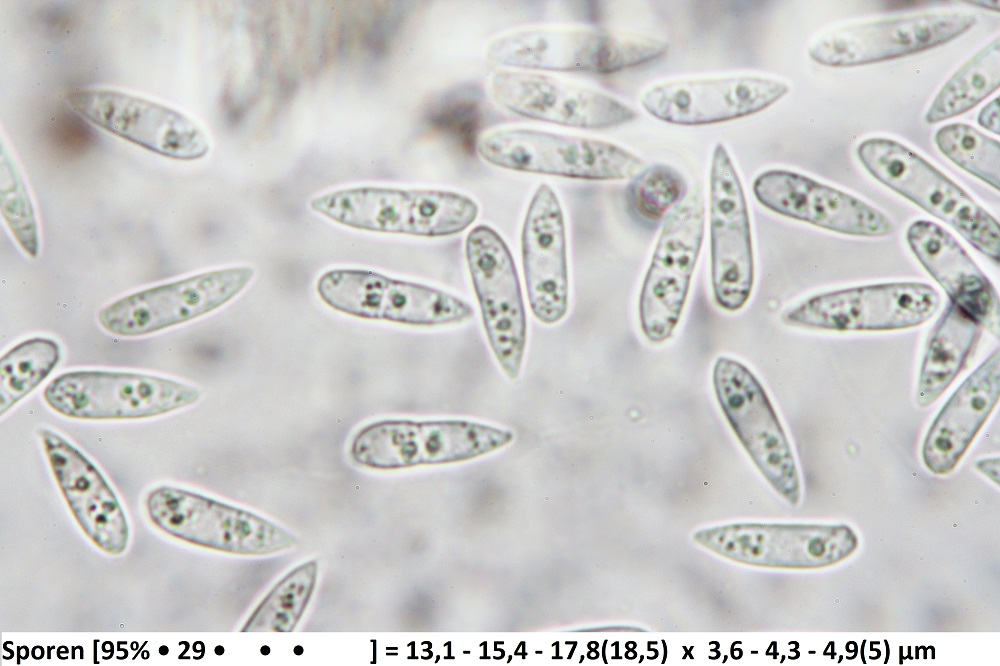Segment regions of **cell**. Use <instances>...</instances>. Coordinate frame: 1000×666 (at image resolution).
<instances>
[{
    "label": "cell",
    "mask_w": 1000,
    "mask_h": 666,
    "mask_svg": "<svg viewBox=\"0 0 1000 666\" xmlns=\"http://www.w3.org/2000/svg\"><path fill=\"white\" fill-rule=\"evenodd\" d=\"M940 296L918 282L871 284L812 296L785 310L784 324L829 331H888L918 326L938 310Z\"/></svg>",
    "instance_id": "11"
},
{
    "label": "cell",
    "mask_w": 1000,
    "mask_h": 666,
    "mask_svg": "<svg viewBox=\"0 0 1000 666\" xmlns=\"http://www.w3.org/2000/svg\"><path fill=\"white\" fill-rule=\"evenodd\" d=\"M521 252L531 311L544 324L559 322L568 310L566 228L558 196L548 184L539 185L530 200Z\"/></svg>",
    "instance_id": "21"
},
{
    "label": "cell",
    "mask_w": 1000,
    "mask_h": 666,
    "mask_svg": "<svg viewBox=\"0 0 1000 666\" xmlns=\"http://www.w3.org/2000/svg\"><path fill=\"white\" fill-rule=\"evenodd\" d=\"M317 562L299 565L282 578L253 611L242 631L290 632L301 619L314 591Z\"/></svg>",
    "instance_id": "28"
},
{
    "label": "cell",
    "mask_w": 1000,
    "mask_h": 666,
    "mask_svg": "<svg viewBox=\"0 0 1000 666\" xmlns=\"http://www.w3.org/2000/svg\"><path fill=\"white\" fill-rule=\"evenodd\" d=\"M481 158L496 167L589 181L632 179L645 162L612 142L535 128L506 127L482 134Z\"/></svg>",
    "instance_id": "4"
},
{
    "label": "cell",
    "mask_w": 1000,
    "mask_h": 666,
    "mask_svg": "<svg viewBox=\"0 0 1000 666\" xmlns=\"http://www.w3.org/2000/svg\"><path fill=\"white\" fill-rule=\"evenodd\" d=\"M982 326L949 301L938 319L921 364L916 403L935 402L964 368L981 336Z\"/></svg>",
    "instance_id": "25"
},
{
    "label": "cell",
    "mask_w": 1000,
    "mask_h": 666,
    "mask_svg": "<svg viewBox=\"0 0 1000 666\" xmlns=\"http://www.w3.org/2000/svg\"><path fill=\"white\" fill-rule=\"evenodd\" d=\"M788 91L782 81L752 75L680 79L650 87L641 104L668 123L705 125L757 113Z\"/></svg>",
    "instance_id": "19"
},
{
    "label": "cell",
    "mask_w": 1000,
    "mask_h": 666,
    "mask_svg": "<svg viewBox=\"0 0 1000 666\" xmlns=\"http://www.w3.org/2000/svg\"><path fill=\"white\" fill-rule=\"evenodd\" d=\"M253 275L251 267L234 266L161 284L103 307L98 322L121 337L158 332L220 308L244 290Z\"/></svg>",
    "instance_id": "13"
},
{
    "label": "cell",
    "mask_w": 1000,
    "mask_h": 666,
    "mask_svg": "<svg viewBox=\"0 0 1000 666\" xmlns=\"http://www.w3.org/2000/svg\"><path fill=\"white\" fill-rule=\"evenodd\" d=\"M999 97L988 103L979 113L978 123L985 129L999 134L1000 125Z\"/></svg>",
    "instance_id": "32"
},
{
    "label": "cell",
    "mask_w": 1000,
    "mask_h": 666,
    "mask_svg": "<svg viewBox=\"0 0 1000 666\" xmlns=\"http://www.w3.org/2000/svg\"><path fill=\"white\" fill-rule=\"evenodd\" d=\"M687 188L684 176L674 167L646 166L626 187L627 210L639 225L653 230L686 196Z\"/></svg>",
    "instance_id": "29"
},
{
    "label": "cell",
    "mask_w": 1000,
    "mask_h": 666,
    "mask_svg": "<svg viewBox=\"0 0 1000 666\" xmlns=\"http://www.w3.org/2000/svg\"><path fill=\"white\" fill-rule=\"evenodd\" d=\"M743 186L722 143L712 154L709 188L710 271L713 298L725 311L744 307L754 285L752 234Z\"/></svg>",
    "instance_id": "14"
},
{
    "label": "cell",
    "mask_w": 1000,
    "mask_h": 666,
    "mask_svg": "<svg viewBox=\"0 0 1000 666\" xmlns=\"http://www.w3.org/2000/svg\"><path fill=\"white\" fill-rule=\"evenodd\" d=\"M310 208L350 228L429 238L463 232L479 212L475 200L459 192L387 186L328 192L314 197Z\"/></svg>",
    "instance_id": "1"
},
{
    "label": "cell",
    "mask_w": 1000,
    "mask_h": 666,
    "mask_svg": "<svg viewBox=\"0 0 1000 666\" xmlns=\"http://www.w3.org/2000/svg\"><path fill=\"white\" fill-rule=\"evenodd\" d=\"M1000 395L997 348L956 389L925 436L922 458L934 474L950 473L995 408Z\"/></svg>",
    "instance_id": "24"
},
{
    "label": "cell",
    "mask_w": 1000,
    "mask_h": 666,
    "mask_svg": "<svg viewBox=\"0 0 1000 666\" xmlns=\"http://www.w3.org/2000/svg\"><path fill=\"white\" fill-rule=\"evenodd\" d=\"M316 289L332 309L362 319L434 327L460 324L474 316L473 307L451 293L368 269L327 270Z\"/></svg>",
    "instance_id": "7"
},
{
    "label": "cell",
    "mask_w": 1000,
    "mask_h": 666,
    "mask_svg": "<svg viewBox=\"0 0 1000 666\" xmlns=\"http://www.w3.org/2000/svg\"><path fill=\"white\" fill-rule=\"evenodd\" d=\"M59 487L85 533L103 550L118 554L127 543L128 526L116 495L99 470L59 434L40 432Z\"/></svg>",
    "instance_id": "22"
},
{
    "label": "cell",
    "mask_w": 1000,
    "mask_h": 666,
    "mask_svg": "<svg viewBox=\"0 0 1000 666\" xmlns=\"http://www.w3.org/2000/svg\"><path fill=\"white\" fill-rule=\"evenodd\" d=\"M59 344L36 337L25 340L1 357L0 412L5 414L38 387L60 360Z\"/></svg>",
    "instance_id": "27"
},
{
    "label": "cell",
    "mask_w": 1000,
    "mask_h": 666,
    "mask_svg": "<svg viewBox=\"0 0 1000 666\" xmlns=\"http://www.w3.org/2000/svg\"><path fill=\"white\" fill-rule=\"evenodd\" d=\"M513 440L510 430L460 419H386L354 436L352 459L371 469L461 462L493 452Z\"/></svg>",
    "instance_id": "5"
},
{
    "label": "cell",
    "mask_w": 1000,
    "mask_h": 666,
    "mask_svg": "<svg viewBox=\"0 0 1000 666\" xmlns=\"http://www.w3.org/2000/svg\"><path fill=\"white\" fill-rule=\"evenodd\" d=\"M976 22L972 13L945 11L850 25L818 39L809 48V56L831 67L887 61L943 45Z\"/></svg>",
    "instance_id": "17"
},
{
    "label": "cell",
    "mask_w": 1000,
    "mask_h": 666,
    "mask_svg": "<svg viewBox=\"0 0 1000 666\" xmlns=\"http://www.w3.org/2000/svg\"><path fill=\"white\" fill-rule=\"evenodd\" d=\"M147 509L163 531L210 549L265 555L296 543L293 535L259 515L183 489L153 490Z\"/></svg>",
    "instance_id": "10"
},
{
    "label": "cell",
    "mask_w": 1000,
    "mask_h": 666,
    "mask_svg": "<svg viewBox=\"0 0 1000 666\" xmlns=\"http://www.w3.org/2000/svg\"><path fill=\"white\" fill-rule=\"evenodd\" d=\"M712 383L723 416L756 467L777 493L797 505L800 480L793 452L759 379L742 362L720 356Z\"/></svg>",
    "instance_id": "8"
},
{
    "label": "cell",
    "mask_w": 1000,
    "mask_h": 666,
    "mask_svg": "<svg viewBox=\"0 0 1000 666\" xmlns=\"http://www.w3.org/2000/svg\"><path fill=\"white\" fill-rule=\"evenodd\" d=\"M1 213L20 247L31 257L39 252L38 227L33 204L21 174L2 149Z\"/></svg>",
    "instance_id": "31"
},
{
    "label": "cell",
    "mask_w": 1000,
    "mask_h": 666,
    "mask_svg": "<svg viewBox=\"0 0 1000 666\" xmlns=\"http://www.w3.org/2000/svg\"><path fill=\"white\" fill-rule=\"evenodd\" d=\"M67 99L91 123L161 156L189 161L204 157L210 149L197 122L150 99L107 88L73 90Z\"/></svg>",
    "instance_id": "15"
},
{
    "label": "cell",
    "mask_w": 1000,
    "mask_h": 666,
    "mask_svg": "<svg viewBox=\"0 0 1000 666\" xmlns=\"http://www.w3.org/2000/svg\"><path fill=\"white\" fill-rule=\"evenodd\" d=\"M493 99L525 118L578 129H605L638 113L596 89L526 70H500L490 80Z\"/></svg>",
    "instance_id": "18"
},
{
    "label": "cell",
    "mask_w": 1000,
    "mask_h": 666,
    "mask_svg": "<svg viewBox=\"0 0 1000 666\" xmlns=\"http://www.w3.org/2000/svg\"><path fill=\"white\" fill-rule=\"evenodd\" d=\"M705 546L759 566L813 569L834 565L858 547L847 525L734 524L699 532Z\"/></svg>",
    "instance_id": "16"
},
{
    "label": "cell",
    "mask_w": 1000,
    "mask_h": 666,
    "mask_svg": "<svg viewBox=\"0 0 1000 666\" xmlns=\"http://www.w3.org/2000/svg\"><path fill=\"white\" fill-rule=\"evenodd\" d=\"M200 395L198 388L168 378L98 370L61 374L43 393L54 411L81 420L154 417L194 404Z\"/></svg>",
    "instance_id": "9"
},
{
    "label": "cell",
    "mask_w": 1000,
    "mask_h": 666,
    "mask_svg": "<svg viewBox=\"0 0 1000 666\" xmlns=\"http://www.w3.org/2000/svg\"><path fill=\"white\" fill-rule=\"evenodd\" d=\"M857 155L874 178L949 224L975 249L999 262L997 220L924 158L895 140L878 137L862 141Z\"/></svg>",
    "instance_id": "3"
},
{
    "label": "cell",
    "mask_w": 1000,
    "mask_h": 666,
    "mask_svg": "<svg viewBox=\"0 0 1000 666\" xmlns=\"http://www.w3.org/2000/svg\"><path fill=\"white\" fill-rule=\"evenodd\" d=\"M940 151L953 163L999 190V142L974 127L952 123L941 127L935 135Z\"/></svg>",
    "instance_id": "30"
},
{
    "label": "cell",
    "mask_w": 1000,
    "mask_h": 666,
    "mask_svg": "<svg viewBox=\"0 0 1000 666\" xmlns=\"http://www.w3.org/2000/svg\"><path fill=\"white\" fill-rule=\"evenodd\" d=\"M999 83L1000 53L997 37L948 79L929 107L925 115L926 122L938 123L972 109L996 91Z\"/></svg>",
    "instance_id": "26"
},
{
    "label": "cell",
    "mask_w": 1000,
    "mask_h": 666,
    "mask_svg": "<svg viewBox=\"0 0 1000 666\" xmlns=\"http://www.w3.org/2000/svg\"><path fill=\"white\" fill-rule=\"evenodd\" d=\"M705 211L697 185L664 219L638 303L641 331L652 343L667 341L678 326L704 240Z\"/></svg>",
    "instance_id": "6"
},
{
    "label": "cell",
    "mask_w": 1000,
    "mask_h": 666,
    "mask_svg": "<svg viewBox=\"0 0 1000 666\" xmlns=\"http://www.w3.org/2000/svg\"><path fill=\"white\" fill-rule=\"evenodd\" d=\"M976 467L979 471L993 480L995 483L999 484V459H985L978 461Z\"/></svg>",
    "instance_id": "33"
},
{
    "label": "cell",
    "mask_w": 1000,
    "mask_h": 666,
    "mask_svg": "<svg viewBox=\"0 0 1000 666\" xmlns=\"http://www.w3.org/2000/svg\"><path fill=\"white\" fill-rule=\"evenodd\" d=\"M465 255L490 348L503 372L518 378L526 347L527 321L517 268L506 242L492 227H474Z\"/></svg>",
    "instance_id": "12"
},
{
    "label": "cell",
    "mask_w": 1000,
    "mask_h": 666,
    "mask_svg": "<svg viewBox=\"0 0 1000 666\" xmlns=\"http://www.w3.org/2000/svg\"><path fill=\"white\" fill-rule=\"evenodd\" d=\"M667 42L592 28H526L496 37L487 58L527 70L610 74L664 56Z\"/></svg>",
    "instance_id": "2"
},
{
    "label": "cell",
    "mask_w": 1000,
    "mask_h": 666,
    "mask_svg": "<svg viewBox=\"0 0 1000 666\" xmlns=\"http://www.w3.org/2000/svg\"><path fill=\"white\" fill-rule=\"evenodd\" d=\"M752 188L767 209L830 231L879 237L894 230L890 219L871 205L797 172L764 171L754 179Z\"/></svg>",
    "instance_id": "20"
},
{
    "label": "cell",
    "mask_w": 1000,
    "mask_h": 666,
    "mask_svg": "<svg viewBox=\"0 0 1000 666\" xmlns=\"http://www.w3.org/2000/svg\"><path fill=\"white\" fill-rule=\"evenodd\" d=\"M906 239L950 302L998 337L997 292L960 243L943 227L928 220L913 222Z\"/></svg>",
    "instance_id": "23"
}]
</instances>
